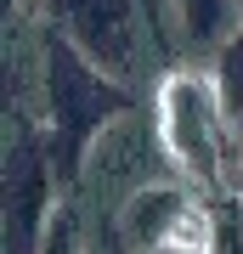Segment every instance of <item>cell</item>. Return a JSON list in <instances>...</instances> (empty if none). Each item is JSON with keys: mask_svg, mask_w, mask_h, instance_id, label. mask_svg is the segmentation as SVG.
Masks as SVG:
<instances>
[{"mask_svg": "<svg viewBox=\"0 0 243 254\" xmlns=\"http://www.w3.org/2000/svg\"><path fill=\"white\" fill-rule=\"evenodd\" d=\"M119 113H130L125 79L102 73L90 57L74 51V40H45V136H51V164L57 175H80L96 136L113 125Z\"/></svg>", "mask_w": 243, "mask_h": 254, "instance_id": "obj_1", "label": "cell"}, {"mask_svg": "<svg viewBox=\"0 0 243 254\" xmlns=\"http://www.w3.org/2000/svg\"><path fill=\"white\" fill-rule=\"evenodd\" d=\"M226 119L232 113L209 73H170L159 85V147L198 187L226 175Z\"/></svg>", "mask_w": 243, "mask_h": 254, "instance_id": "obj_2", "label": "cell"}, {"mask_svg": "<svg viewBox=\"0 0 243 254\" xmlns=\"http://www.w3.org/2000/svg\"><path fill=\"white\" fill-rule=\"evenodd\" d=\"M45 6L63 23V40H74V51L90 57L102 73H113V79L130 85L147 68L142 0H45Z\"/></svg>", "mask_w": 243, "mask_h": 254, "instance_id": "obj_3", "label": "cell"}, {"mask_svg": "<svg viewBox=\"0 0 243 254\" xmlns=\"http://www.w3.org/2000/svg\"><path fill=\"white\" fill-rule=\"evenodd\" d=\"M119 232L130 249H147V254H209V215L175 181L136 187L119 209Z\"/></svg>", "mask_w": 243, "mask_h": 254, "instance_id": "obj_4", "label": "cell"}, {"mask_svg": "<svg viewBox=\"0 0 243 254\" xmlns=\"http://www.w3.org/2000/svg\"><path fill=\"white\" fill-rule=\"evenodd\" d=\"M51 164L45 147L11 136L6 153V254H40L51 237Z\"/></svg>", "mask_w": 243, "mask_h": 254, "instance_id": "obj_5", "label": "cell"}, {"mask_svg": "<svg viewBox=\"0 0 243 254\" xmlns=\"http://www.w3.org/2000/svg\"><path fill=\"white\" fill-rule=\"evenodd\" d=\"M175 17H181V34L192 46H226V34L243 23V0H170Z\"/></svg>", "mask_w": 243, "mask_h": 254, "instance_id": "obj_6", "label": "cell"}, {"mask_svg": "<svg viewBox=\"0 0 243 254\" xmlns=\"http://www.w3.org/2000/svg\"><path fill=\"white\" fill-rule=\"evenodd\" d=\"M215 85H221L226 113H232V119H243V23L226 34V46L215 51Z\"/></svg>", "mask_w": 243, "mask_h": 254, "instance_id": "obj_7", "label": "cell"}, {"mask_svg": "<svg viewBox=\"0 0 243 254\" xmlns=\"http://www.w3.org/2000/svg\"><path fill=\"white\" fill-rule=\"evenodd\" d=\"M238 198H243V170H238Z\"/></svg>", "mask_w": 243, "mask_h": 254, "instance_id": "obj_8", "label": "cell"}]
</instances>
